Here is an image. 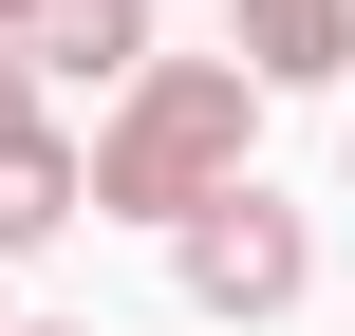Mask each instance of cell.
<instances>
[{"label": "cell", "instance_id": "obj_2", "mask_svg": "<svg viewBox=\"0 0 355 336\" xmlns=\"http://www.w3.org/2000/svg\"><path fill=\"white\" fill-rule=\"evenodd\" d=\"M168 281H187V318H225V336H262V318H300L318 299V224L243 168V187H206L187 224H168Z\"/></svg>", "mask_w": 355, "mask_h": 336}, {"label": "cell", "instance_id": "obj_9", "mask_svg": "<svg viewBox=\"0 0 355 336\" xmlns=\"http://www.w3.org/2000/svg\"><path fill=\"white\" fill-rule=\"evenodd\" d=\"M0 318H19V299H0Z\"/></svg>", "mask_w": 355, "mask_h": 336}, {"label": "cell", "instance_id": "obj_4", "mask_svg": "<svg viewBox=\"0 0 355 336\" xmlns=\"http://www.w3.org/2000/svg\"><path fill=\"white\" fill-rule=\"evenodd\" d=\"M19 56H37V94H56V75L112 94V75L150 56V0H19Z\"/></svg>", "mask_w": 355, "mask_h": 336}, {"label": "cell", "instance_id": "obj_3", "mask_svg": "<svg viewBox=\"0 0 355 336\" xmlns=\"http://www.w3.org/2000/svg\"><path fill=\"white\" fill-rule=\"evenodd\" d=\"M225 56L262 94H337L355 75V0H225Z\"/></svg>", "mask_w": 355, "mask_h": 336}, {"label": "cell", "instance_id": "obj_5", "mask_svg": "<svg viewBox=\"0 0 355 336\" xmlns=\"http://www.w3.org/2000/svg\"><path fill=\"white\" fill-rule=\"evenodd\" d=\"M56 224H75V131L19 112V131H0V262H37Z\"/></svg>", "mask_w": 355, "mask_h": 336}, {"label": "cell", "instance_id": "obj_6", "mask_svg": "<svg viewBox=\"0 0 355 336\" xmlns=\"http://www.w3.org/2000/svg\"><path fill=\"white\" fill-rule=\"evenodd\" d=\"M19 112H37V56H19V37H0V131H19Z\"/></svg>", "mask_w": 355, "mask_h": 336}, {"label": "cell", "instance_id": "obj_1", "mask_svg": "<svg viewBox=\"0 0 355 336\" xmlns=\"http://www.w3.org/2000/svg\"><path fill=\"white\" fill-rule=\"evenodd\" d=\"M243 168H262V75L243 56H131L112 75V131L75 150V224H187Z\"/></svg>", "mask_w": 355, "mask_h": 336}, {"label": "cell", "instance_id": "obj_7", "mask_svg": "<svg viewBox=\"0 0 355 336\" xmlns=\"http://www.w3.org/2000/svg\"><path fill=\"white\" fill-rule=\"evenodd\" d=\"M0 336H94V318H0Z\"/></svg>", "mask_w": 355, "mask_h": 336}, {"label": "cell", "instance_id": "obj_8", "mask_svg": "<svg viewBox=\"0 0 355 336\" xmlns=\"http://www.w3.org/2000/svg\"><path fill=\"white\" fill-rule=\"evenodd\" d=\"M0 37H19V0H0Z\"/></svg>", "mask_w": 355, "mask_h": 336}]
</instances>
